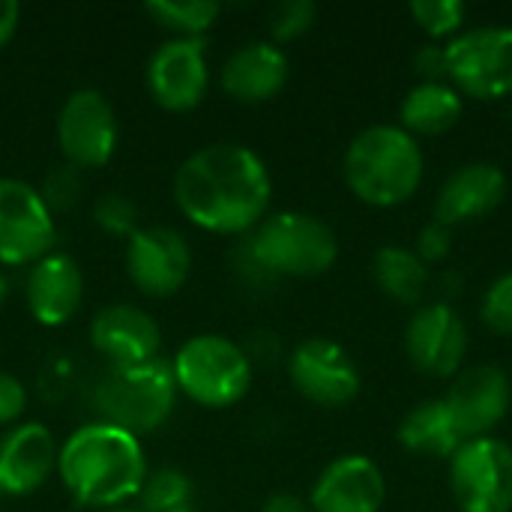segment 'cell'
Returning a JSON list of instances; mask_svg holds the SVG:
<instances>
[{"label": "cell", "instance_id": "6", "mask_svg": "<svg viewBox=\"0 0 512 512\" xmlns=\"http://www.w3.org/2000/svg\"><path fill=\"white\" fill-rule=\"evenodd\" d=\"M177 393L189 396L201 408H231L252 387V363L243 345L204 333L180 345L171 360Z\"/></svg>", "mask_w": 512, "mask_h": 512}, {"label": "cell", "instance_id": "27", "mask_svg": "<svg viewBox=\"0 0 512 512\" xmlns=\"http://www.w3.org/2000/svg\"><path fill=\"white\" fill-rule=\"evenodd\" d=\"M141 507L144 512H177L186 510L192 498V483L183 471L177 468H162L156 474H147L141 492Z\"/></svg>", "mask_w": 512, "mask_h": 512}, {"label": "cell", "instance_id": "19", "mask_svg": "<svg viewBox=\"0 0 512 512\" xmlns=\"http://www.w3.org/2000/svg\"><path fill=\"white\" fill-rule=\"evenodd\" d=\"M30 315L45 327L66 324L84 300V276L75 258L63 252H51L30 264L27 285H24Z\"/></svg>", "mask_w": 512, "mask_h": 512}, {"label": "cell", "instance_id": "25", "mask_svg": "<svg viewBox=\"0 0 512 512\" xmlns=\"http://www.w3.org/2000/svg\"><path fill=\"white\" fill-rule=\"evenodd\" d=\"M144 12L177 39H201L219 18V3L213 0H153Z\"/></svg>", "mask_w": 512, "mask_h": 512}, {"label": "cell", "instance_id": "11", "mask_svg": "<svg viewBox=\"0 0 512 512\" xmlns=\"http://www.w3.org/2000/svg\"><path fill=\"white\" fill-rule=\"evenodd\" d=\"M468 345L471 339L462 315L444 300L417 306L405 327V354L426 378H456L462 372Z\"/></svg>", "mask_w": 512, "mask_h": 512}, {"label": "cell", "instance_id": "30", "mask_svg": "<svg viewBox=\"0 0 512 512\" xmlns=\"http://www.w3.org/2000/svg\"><path fill=\"white\" fill-rule=\"evenodd\" d=\"M93 219L117 237H132L138 231V210L123 192H105L93 204Z\"/></svg>", "mask_w": 512, "mask_h": 512}, {"label": "cell", "instance_id": "39", "mask_svg": "<svg viewBox=\"0 0 512 512\" xmlns=\"http://www.w3.org/2000/svg\"><path fill=\"white\" fill-rule=\"evenodd\" d=\"M108 512H135V510H108Z\"/></svg>", "mask_w": 512, "mask_h": 512}, {"label": "cell", "instance_id": "23", "mask_svg": "<svg viewBox=\"0 0 512 512\" xmlns=\"http://www.w3.org/2000/svg\"><path fill=\"white\" fill-rule=\"evenodd\" d=\"M465 114V96L453 84H414L399 105V126L414 138L450 132Z\"/></svg>", "mask_w": 512, "mask_h": 512}, {"label": "cell", "instance_id": "38", "mask_svg": "<svg viewBox=\"0 0 512 512\" xmlns=\"http://www.w3.org/2000/svg\"><path fill=\"white\" fill-rule=\"evenodd\" d=\"M6 297H9V282H6V276H3V270H0V306L6 303Z\"/></svg>", "mask_w": 512, "mask_h": 512}, {"label": "cell", "instance_id": "17", "mask_svg": "<svg viewBox=\"0 0 512 512\" xmlns=\"http://www.w3.org/2000/svg\"><path fill=\"white\" fill-rule=\"evenodd\" d=\"M387 501V483L381 468L360 453L330 462L309 495L312 512H381Z\"/></svg>", "mask_w": 512, "mask_h": 512}, {"label": "cell", "instance_id": "1", "mask_svg": "<svg viewBox=\"0 0 512 512\" xmlns=\"http://www.w3.org/2000/svg\"><path fill=\"white\" fill-rule=\"evenodd\" d=\"M273 180L261 156L243 144H207L174 174L180 213L213 234H246L267 219Z\"/></svg>", "mask_w": 512, "mask_h": 512}, {"label": "cell", "instance_id": "24", "mask_svg": "<svg viewBox=\"0 0 512 512\" xmlns=\"http://www.w3.org/2000/svg\"><path fill=\"white\" fill-rule=\"evenodd\" d=\"M372 276L381 294L402 306H417L432 285V270L420 261V255L408 246H393V243L375 252Z\"/></svg>", "mask_w": 512, "mask_h": 512}, {"label": "cell", "instance_id": "4", "mask_svg": "<svg viewBox=\"0 0 512 512\" xmlns=\"http://www.w3.org/2000/svg\"><path fill=\"white\" fill-rule=\"evenodd\" d=\"M243 249L270 279H312L327 273L339 258V240L333 228L324 219L300 210H282L267 216L243 243Z\"/></svg>", "mask_w": 512, "mask_h": 512}, {"label": "cell", "instance_id": "9", "mask_svg": "<svg viewBox=\"0 0 512 512\" xmlns=\"http://www.w3.org/2000/svg\"><path fill=\"white\" fill-rule=\"evenodd\" d=\"M57 225L39 189L24 180L0 177V264H36L51 255Z\"/></svg>", "mask_w": 512, "mask_h": 512}, {"label": "cell", "instance_id": "31", "mask_svg": "<svg viewBox=\"0 0 512 512\" xmlns=\"http://www.w3.org/2000/svg\"><path fill=\"white\" fill-rule=\"evenodd\" d=\"M39 195H42L45 207L51 210V216L69 210L78 201V195H81V174H78V168L66 162V165L48 171L45 180H42Z\"/></svg>", "mask_w": 512, "mask_h": 512}, {"label": "cell", "instance_id": "16", "mask_svg": "<svg viewBox=\"0 0 512 512\" xmlns=\"http://www.w3.org/2000/svg\"><path fill=\"white\" fill-rule=\"evenodd\" d=\"M507 189L510 183L501 165L465 162L441 183L432 204V219L447 228L471 225L498 210L507 198Z\"/></svg>", "mask_w": 512, "mask_h": 512}, {"label": "cell", "instance_id": "10", "mask_svg": "<svg viewBox=\"0 0 512 512\" xmlns=\"http://www.w3.org/2000/svg\"><path fill=\"white\" fill-rule=\"evenodd\" d=\"M294 390L318 408H345L360 396V369L333 339H303L288 357Z\"/></svg>", "mask_w": 512, "mask_h": 512}, {"label": "cell", "instance_id": "5", "mask_svg": "<svg viewBox=\"0 0 512 512\" xmlns=\"http://www.w3.org/2000/svg\"><path fill=\"white\" fill-rule=\"evenodd\" d=\"M93 402L102 423L120 426L135 438L156 432L171 417L177 402L171 363L156 357L138 366H117L99 381Z\"/></svg>", "mask_w": 512, "mask_h": 512}, {"label": "cell", "instance_id": "41", "mask_svg": "<svg viewBox=\"0 0 512 512\" xmlns=\"http://www.w3.org/2000/svg\"><path fill=\"white\" fill-rule=\"evenodd\" d=\"M177 512H189V510H177Z\"/></svg>", "mask_w": 512, "mask_h": 512}, {"label": "cell", "instance_id": "15", "mask_svg": "<svg viewBox=\"0 0 512 512\" xmlns=\"http://www.w3.org/2000/svg\"><path fill=\"white\" fill-rule=\"evenodd\" d=\"M444 399H447L453 417L459 420L462 432L468 435V441L471 438H486L510 414V375L504 369H498V366H489V363L462 369L453 378Z\"/></svg>", "mask_w": 512, "mask_h": 512}, {"label": "cell", "instance_id": "8", "mask_svg": "<svg viewBox=\"0 0 512 512\" xmlns=\"http://www.w3.org/2000/svg\"><path fill=\"white\" fill-rule=\"evenodd\" d=\"M450 492L459 512H512V447L486 435L450 459Z\"/></svg>", "mask_w": 512, "mask_h": 512}, {"label": "cell", "instance_id": "14", "mask_svg": "<svg viewBox=\"0 0 512 512\" xmlns=\"http://www.w3.org/2000/svg\"><path fill=\"white\" fill-rule=\"evenodd\" d=\"M210 84L204 39H168L147 63V87L165 111H192Z\"/></svg>", "mask_w": 512, "mask_h": 512}, {"label": "cell", "instance_id": "36", "mask_svg": "<svg viewBox=\"0 0 512 512\" xmlns=\"http://www.w3.org/2000/svg\"><path fill=\"white\" fill-rule=\"evenodd\" d=\"M261 512H312V510H309V504H306L303 498H297V495H291V492H279V495H270V498L264 501Z\"/></svg>", "mask_w": 512, "mask_h": 512}, {"label": "cell", "instance_id": "29", "mask_svg": "<svg viewBox=\"0 0 512 512\" xmlns=\"http://www.w3.org/2000/svg\"><path fill=\"white\" fill-rule=\"evenodd\" d=\"M480 321L498 336H512V273L498 276L486 288L480 300Z\"/></svg>", "mask_w": 512, "mask_h": 512}, {"label": "cell", "instance_id": "22", "mask_svg": "<svg viewBox=\"0 0 512 512\" xmlns=\"http://www.w3.org/2000/svg\"><path fill=\"white\" fill-rule=\"evenodd\" d=\"M396 438L408 453L435 459V462H450L459 453V447L468 444V435L453 417L447 399H426L414 405L402 417Z\"/></svg>", "mask_w": 512, "mask_h": 512}, {"label": "cell", "instance_id": "21", "mask_svg": "<svg viewBox=\"0 0 512 512\" xmlns=\"http://www.w3.org/2000/svg\"><path fill=\"white\" fill-rule=\"evenodd\" d=\"M288 72V57L276 42H249L225 60L219 81L231 99L261 105L282 93V87L288 84Z\"/></svg>", "mask_w": 512, "mask_h": 512}, {"label": "cell", "instance_id": "28", "mask_svg": "<svg viewBox=\"0 0 512 512\" xmlns=\"http://www.w3.org/2000/svg\"><path fill=\"white\" fill-rule=\"evenodd\" d=\"M318 6L312 0H282L270 9V33L276 42H294L312 30Z\"/></svg>", "mask_w": 512, "mask_h": 512}, {"label": "cell", "instance_id": "18", "mask_svg": "<svg viewBox=\"0 0 512 512\" xmlns=\"http://www.w3.org/2000/svg\"><path fill=\"white\" fill-rule=\"evenodd\" d=\"M90 342L117 369L156 360L162 336L156 321L144 309L132 303H114L96 312L90 324Z\"/></svg>", "mask_w": 512, "mask_h": 512}, {"label": "cell", "instance_id": "7", "mask_svg": "<svg viewBox=\"0 0 512 512\" xmlns=\"http://www.w3.org/2000/svg\"><path fill=\"white\" fill-rule=\"evenodd\" d=\"M447 81L468 99L512 96V27L483 24L447 42Z\"/></svg>", "mask_w": 512, "mask_h": 512}, {"label": "cell", "instance_id": "26", "mask_svg": "<svg viewBox=\"0 0 512 512\" xmlns=\"http://www.w3.org/2000/svg\"><path fill=\"white\" fill-rule=\"evenodd\" d=\"M408 12L429 42L456 39L468 18V6L462 0H411Z\"/></svg>", "mask_w": 512, "mask_h": 512}, {"label": "cell", "instance_id": "35", "mask_svg": "<svg viewBox=\"0 0 512 512\" xmlns=\"http://www.w3.org/2000/svg\"><path fill=\"white\" fill-rule=\"evenodd\" d=\"M246 351V357H249V363H273V360H279V339L273 336V333H252V339H249V345L243 348Z\"/></svg>", "mask_w": 512, "mask_h": 512}, {"label": "cell", "instance_id": "33", "mask_svg": "<svg viewBox=\"0 0 512 512\" xmlns=\"http://www.w3.org/2000/svg\"><path fill=\"white\" fill-rule=\"evenodd\" d=\"M411 69L420 78V84H450L447 81V45L444 42H426L414 51Z\"/></svg>", "mask_w": 512, "mask_h": 512}, {"label": "cell", "instance_id": "40", "mask_svg": "<svg viewBox=\"0 0 512 512\" xmlns=\"http://www.w3.org/2000/svg\"><path fill=\"white\" fill-rule=\"evenodd\" d=\"M510 120H512V105H510Z\"/></svg>", "mask_w": 512, "mask_h": 512}, {"label": "cell", "instance_id": "34", "mask_svg": "<svg viewBox=\"0 0 512 512\" xmlns=\"http://www.w3.org/2000/svg\"><path fill=\"white\" fill-rule=\"evenodd\" d=\"M27 408V390L24 384L9 375V372H0V426L6 423H15Z\"/></svg>", "mask_w": 512, "mask_h": 512}, {"label": "cell", "instance_id": "37", "mask_svg": "<svg viewBox=\"0 0 512 512\" xmlns=\"http://www.w3.org/2000/svg\"><path fill=\"white\" fill-rule=\"evenodd\" d=\"M21 18V6L15 0H0V48L12 39Z\"/></svg>", "mask_w": 512, "mask_h": 512}, {"label": "cell", "instance_id": "20", "mask_svg": "<svg viewBox=\"0 0 512 512\" xmlns=\"http://www.w3.org/2000/svg\"><path fill=\"white\" fill-rule=\"evenodd\" d=\"M57 444L48 426L21 423L0 438V492L30 495L57 471Z\"/></svg>", "mask_w": 512, "mask_h": 512}, {"label": "cell", "instance_id": "3", "mask_svg": "<svg viewBox=\"0 0 512 512\" xmlns=\"http://www.w3.org/2000/svg\"><path fill=\"white\" fill-rule=\"evenodd\" d=\"M345 183L369 207H399L420 192L426 159L414 135L396 123L363 129L345 150Z\"/></svg>", "mask_w": 512, "mask_h": 512}, {"label": "cell", "instance_id": "12", "mask_svg": "<svg viewBox=\"0 0 512 512\" xmlns=\"http://www.w3.org/2000/svg\"><path fill=\"white\" fill-rule=\"evenodd\" d=\"M57 144L66 162L78 171L102 168L117 147V117L111 102L93 87L69 93L57 114Z\"/></svg>", "mask_w": 512, "mask_h": 512}, {"label": "cell", "instance_id": "2", "mask_svg": "<svg viewBox=\"0 0 512 512\" xmlns=\"http://www.w3.org/2000/svg\"><path fill=\"white\" fill-rule=\"evenodd\" d=\"M57 474L81 507H117L141 492L147 459L132 432L111 423H90L60 447Z\"/></svg>", "mask_w": 512, "mask_h": 512}, {"label": "cell", "instance_id": "13", "mask_svg": "<svg viewBox=\"0 0 512 512\" xmlns=\"http://www.w3.org/2000/svg\"><path fill=\"white\" fill-rule=\"evenodd\" d=\"M126 270L141 294L162 300L186 285L192 270V249L174 228H138L126 246Z\"/></svg>", "mask_w": 512, "mask_h": 512}, {"label": "cell", "instance_id": "32", "mask_svg": "<svg viewBox=\"0 0 512 512\" xmlns=\"http://www.w3.org/2000/svg\"><path fill=\"white\" fill-rule=\"evenodd\" d=\"M414 252L420 255V261L426 267L447 261L450 252H453V228H447V225H441V222L432 219L426 228H420L417 243H414Z\"/></svg>", "mask_w": 512, "mask_h": 512}]
</instances>
